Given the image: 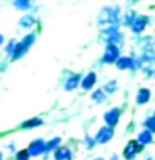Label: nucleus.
Masks as SVG:
<instances>
[{
    "label": "nucleus",
    "instance_id": "12",
    "mask_svg": "<svg viewBox=\"0 0 155 160\" xmlns=\"http://www.w3.org/2000/svg\"><path fill=\"white\" fill-rule=\"evenodd\" d=\"M60 143H62V138L60 137H53L52 140H48V142H45V152H55Z\"/></svg>",
    "mask_w": 155,
    "mask_h": 160
},
{
    "label": "nucleus",
    "instance_id": "19",
    "mask_svg": "<svg viewBox=\"0 0 155 160\" xmlns=\"http://www.w3.org/2000/svg\"><path fill=\"white\" fill-rule=\"evenodd\" d=\"M32 25L33 23V17H32V15H30V13H27V15H23V18L22 20H20V25H22V27H25V25Z\"/></svg>",
    "mask_w": 155,
    "mask_h": 160
},
{
    "label": "nucleus",
    "instance_id": "17",
    "mask_svg": "<svg viewBox=\"0 0 155 160\" xmlns=\"http://www.w3.org/2000/svg\"><path fill=\"white\" fill-rule=\"evenodd\" d=\"M145 130H148V132L152 133V135L155 133V117L145 120Z\"/></svg>",
    "mask_w": 155,
    "mask_h": 160
},
{
    "label": "nucleus",
    "instance_id": "22",
    "mask_svg": "<svg viewBox=\"0 0 155 160\" xmlns=\"http://www.w3.org/2000/svg\"><path fill=\"white\" fill-rule=\"evenodd\" d=\"M3 40H5V38H3V35L0 33V47H2V45H3Z\"/></svg>",
    "mask_w": 155,
    "mask_h": 160
},
{
    "label": "nucleus",
    "instance_id": "21",
    "mask_svg": "<svg viewBox=\"0 0 155 160\" xmlns=\"http://www.w3.org/2000/svg\"><path fill=\"white\" fill-rule=\"evenodd\" d=\"M13 5H15V7H18V8H25V7H30V3H28V2H25V3H22V2H15Z\"/></svg>",
    "mask_w": 155,
    "mask_h": 160
},
{
    "label": "nucleus",
    "instance_id": "23",
    "mask_svg": "<svg viewBox=\"0 0 155 160\" xmlns=\"http://www.w3.org/2000/svg\"><path fill=\"white\" fill-rule=\"evenodd\" d=\"M2 158H3V153H2V152H0V160H2Z\"/></svg>",
    "mask_w": 155,
    "mask_h": 160
},
{
    "label": "nucleus",
    "instance_id": "18",
    "mask_svg": "<svg viewBox=\"0 0 155 160\" xmlns=\"http://www.w3.org/2000/svg\"><path fill=\"white\" fill-rule=\"evenodd\" d=\"M15 160H30V155L27 152V148H25V150H18V152L15 153Z\"/></svg>",
    "mask_w": 155,
    "mask_h": 160
},
{
    "label": "nucleus",
    "instance_id": "6",
    "mask_svg": "<svg viewBox=\"0 0 155 160\" xmlns=\"http://www.w3.org/2000/svg\"><path fill=\"white\" fill-rule=\"evenodd\" d=\"M103 120H105V125L110 128H113L115 125L118 123V120H120V108H110L105 112L103 115Z\"/></svg>",
    "mask_w": 155,
    "mask_h": 160
},
{
    "label": "nucleus",
    "instance_id": "2",
    "mask_svg": "<svg viewBox=\"0 0 155 160\" xmlns=\"http://www.w3.org/2000/svg\"><path fill=\"white\" fill-rule=\"evenodd\" d=\"M142 150H143V147L137 142V140H130L127 143V147L123 148V158L125 160H133Z\"/></svg>",
    "mask_w": 155,
    "mask_h": 160
},
{
    "label": "nucleus",
    "instance_id": "25",
    "mask_svg": "<svg viewBox=\"0 0 155 160\" xmlns=\"http://www.w3.org/2000/svg\"><path fill=\"white\" fill-rule=\"evenodd\" d=\"M153 117H155V115H153Z\"/></svg>",
    "mask_w": 155,
    "mask_h": 160
},
{
    "label": "nucleus",
    "instance_id": "16",
    "mask_svg": "<svg viewBox=\"0 0 155 160\" xmlns=\"http://www.w3.org/2000/svg\"><path fill=\"white\" fill-rule=\"evenodd\" d=\"M105 97H107V93H105L103 90H97V92H93V95H92V98L95 100V102H98V103H102L105 100Z\"/></svg>",
    "mask_w": 155,
    "mask_h": 160
},
{
    "label": "nucleus",
    "instance_id": "5",
    "mask_svg": "<svg viewBox=\"0 0 155 160\" xmlns=\"http://www.w3.org/2000/svg\"><path fill=\"white\" fill-rule=\"evenodd\" d=\"M27 152L30 157H38V155H42L45 152V140L42 138H35L33 142H30Z\"/></svg>",
    "mask_w": 155,
    "mask_h": 160
},
{
    "label": "nucleus",
    "instance_id": "15",
    "mask_svg": "<svg viewBox=\"0 0 155 160\" xmlns=\"http://www.w3.org/2000/svg\"><path fill=\"white\" fill-rule=\"evenodd\" d=\"M78 80H80V75H72V77H68V80L65 82V90H73L80 83Z\"/></svg>",
    "mask_w": 155,
    "mask_h": 160
},
{
    "label": "nucleus",
    "instance_id": "3",
    "mask_svg": "<svg viewBox=\"0 0 155 160\" xmlns=\"http://www.w3.org/2000/svg\"><path fill=\"white\" fill-rule=\"evenodd\" d=\"M112 137H113V128L103 125L102 128H98V132L93 137V140H95V143H107V142L112 140Z\"/></svg>",
    "mask_w": 155,
    "mask_h": 160
},
{
    "label": "nucleus",
    "instance_id": "1",
    "mask_svg": "<svg viewBox=\"0 0 155 160\" xmlns=\"http://www.w3.org/2000/svg\"><path fill=\"white\" fill-rule=\"evenodd\" d=\"M33 42H35V35L30 33V35H27V37L22 40V42L15 43V48H13V52H12V58H13V60L22 58L23 55L28 52V48L33 45Z\"/></svg>",
    "mask_w": 155,
    "mask_h": 160
},
{
    "label": "nucleus",
    "instance_id": "24",
    "mask_svg": "<svg viewBox=\"0 0 155 160\" xmlns=\"http://www.w3.org/2000/svg\"><path fill=\"white\" fill-rule=\"evenodd\" d=\"M95 160H103V158H95Z\"/></svg>",
    "mask_w": 155,
    "mask_h": 160
},
{
    "label": "nucleus",
    "instance_id": "20",
    "mask_svg": "<svg viewBox=\"0 0 155 160\" xmlns=\"http://www.w3.org/2000/svg\"><path fill=\"white\" fill-rule=\"evenodd\" d=\"M85 143H87V148H93L95 140H93L92 137H85Z\"/></svg>",
    "mask_w": 155,
    "mask_h": 160
},
{
    "label": "nucleus",
    "instance_id": "7",
    "mask_svg": "<svg viewBox=\"0 0 155 160\" xmlns=\"http://www.w3.org/2000/svg\"><path fill=\"white\" fill-rule=\"evenodd\" d=\"M95 83H97V73H95V72H88L83 77L82 82H80V87H82L83 90H90V88H93Z\"/></svg>",
    "mask_w": 155,
    "mask_h": 160
},
{
    "label": "nucleus",
    "instance_id": "14",
    "mask_svg": "<svg viewBox=\"0 0 155 160\" xmlns=\"http://www.w3.org/2000/svg\"><path fill=\"white\" fill-rule=\"evenodd\" d=\"M145 25H147V17H138L135 18V22L132 23V30L133 32H142V30L145 28Z\"/></svg>",
    "mask_w": 155,
    "mask_h": 160
},
{
    "label": "nucleus",
    "instance_id": "4",
    "mask_svg": "<svg viewBox=\"0 0 155 160\" xmlns=\"http://www.w3.org/2000/svg\"><path fill=\"white\" fill-rule=\"evenodd\" d=\"M120 58V50L117 45L110 43L107 48H105V53H103V62L105 63H115L117 60Z\"/></svg>",
    "mask_w": 155,
    "mask_h": 160
},
{
    "label": "nucleus",
    "instance_id": "13",
    "mask_svg": "<svg viewBox=\"0 0 155 160\" xmlns=\"http://www.w3.org/2000/svg\"><path fill=\"white\" fill-rule=\"evenodd\" d=\"M40 125H43V120L35 117V118H28L25 120V122L20 125V128H35V127H40Z\"/></svg>",
    "mask_w": 155,
    "mask_h": 160
},
{
    "label": "nucleus",
    "instance_id": "9",
    "mask_svg": "<svg viewBox=\"0 0 155 160\" xmlns=\"http://www.w3.org/2000/svg\"><path fill=\"white\" fill-rule=\"evenodd\" d=\"M150 97H152V93H150L148 88H140L137 92V97H135V102L138 105H143V103L150 102Z\"/></svg>",
    "mask_w": 155,
    "mask_h": 160
},
{
    "label": "nucleus",
    "instance_id": "10",
    "mask_svg": "<svg viewBox=\"0 0 155 160\" xmlns=\"http://www.w3.org/2000/svg\"><path fill=\"white\" fill-rule=\"evenodd\" d=\"M115 63H117L118 70H128L133 67V58L132 57H120Z\"/></svg>",
    "mask_w": 155,
    "mask_h": 160
},
{
    "label": "nucleus",
    "instance_id": "11",
    "mask_svg": "<svg viewBox=\"0 0 155 160\" xmlns=\"http://www.w3.org/2000/svg\"><path fill=\"white\" fill-rule=\"evenodd\" d=\"M152 140H153V135L148 132V130H142V132L138 133V137H137V142L142 145H147V143H152Z\"/></svg>",
    "mask_w": 155,
    "mask_h": 160
},
{
    "label": "nucleus",
    "instance_id": "8",
    "mask_svg": "<svg viewBox=\"0 0 155 160\" xmlns=\"http://www.w3.org/2000/svg\"><path fill=\"white\" fill-rule=\"evenodd\" d=\"M53 157L55 160H72V152L67 147H58L53 152Z\"/></svg>",
    "mask_w": 155,
    "mask_h": 160
}]
</instances>
